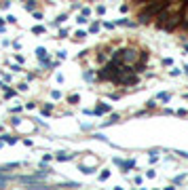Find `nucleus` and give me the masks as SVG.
Masks as SVG:
<instances>
[{
	"instance_id": "obj_1",
	"label": "nucleus",
	"mask_w": 188,
	"mask_h": 190,
	"mask_svg": "<svg viewBox=\"0 0 188 190\" xmlns=\"http://www.w3.org/2000/svg\"><path fill=\"white\" fill-rule=\"evenodd\" d=\"M106 112H110V106L108 104H102V106L95 108V114H106Z\"/></svg>"
},
{
	"instance_id": "obj_2",
	"label": "nucleus",
	"mask_w": 188,
	"mask_h": 190,
	"mask_svg": "<svg viewBox=\"0 0 188 190\" xmlns=\"http://www.w3.org/2000/svg\"><path fill=\"white\" fill-rule=\"evenodd\" d=\"M36 55H38L40 59H44V55H47V51H44V49L40 47V49H36Z\"/></svg>"
},
{
	"instance_id": "obj_3",
	"label": "nucleus",
	"mask_w": 188,
	"mask_h": 190,
	"mask_svg": "<svg viewBox=\"0 0 188 190\" xmlns=\"http://www.w3.org/2000/svg\"><path fill=\"white\" fill-rule=\"evenodd\" d=\"M70 158V154H66V152H59L57 154V161H68Z\"/></svg>"
},
{
	"instance_id": "obj_4",
	"label": "nucleus",
	"mask_w": 188,
	"mask_h": 190,
	"mask_svg": "<svg viewBox=\"0 0 188 190\" xmlns=\"http://www.w3.org/2000/svg\"><path fill=\"white\" fill-rule=\"evenodd\" d=\"M159 99H163V102H169V93H159Z\"/></svg>"
},
{
	"instance_id": "obj_5",
	"label": "nucleus",
	"mask_w": 188,
	"mask_h": 190,
	"mask_svg": "<svg viewBox=\"0 0 188 190\" xmlns=\"http://www.w3.org/2000/svg\"><path fill=\"white\" fill-rule=\"evenodd\" d=\"M32 32H34V34H42V32H44V28H40V25H38V28H34Z\"/></svg>"
}]
</instances>
